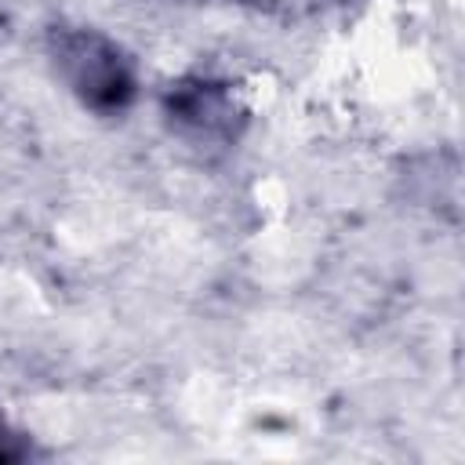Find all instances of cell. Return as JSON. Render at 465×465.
<instances>
[{
	"instance_id": "3957f363",
	"label": "cell",
	"mask_w": 465,
	"mask_h": 465,
	"mask_svg": "<svg viewBox=\"0 0 465 465\" xmlns=\"http://www.w3.org/2000/svg\"><path fill=\"white\" fill-rule=\"evenodd\" d=\"M33 454V440L15 429L4 414H0V465H15V461H25Z\"/></svg>"
},
{
	"instance_id": "277c9868",
	"label": "cell",
	"mask_w": 465,
	"mask_h": 465,
	"mask_svg": "<svg viewBox=\"0 0 465 465\" xmlns=\"http://www.w3.org/2000/svg\"><path fill=\"white\" fill-rule=\"evenodd\" d=\"M225 4H262V0H225Z\"/></svg>"
},
{
	"instance_id": "6da1fadb",
	"label": "cell",
	"mask_w": 465,
	"mask_h": 465,
	"mask_svg": "<svg viewBox=\"0 0 465 465\" xmlns=\"http://www.w3.org/2000/svg\"><path fill=\"white\" fill-rule=\"evenodd\" d=\"M47 58L65 91L98 116H120L138 102V69L131 54L91 25H58L47 36Z\"/></svg>"
},
{
	"instance_id": "7a4b0ae2",
	"label": "cell",
	"mask_w": 465,
	"mask_h": 465,
	"mask_svg": "<svg viewBox=\"0 0 465 465\" xmlns=\"http://www.w3.org/2000/svg\"><path fill=\"white\" fill-rule=\"evenodd\" d=\"M167 127L193 149H229L247 127V109L225 80L193 73L163 87L160 98Z\"/></svg>"
}]
</instances>
